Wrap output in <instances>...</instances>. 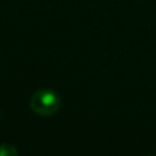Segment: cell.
I'll use <instances>...</instances> for the list:
<instances>
[{
  "instance_id": "1",
  "label": "cell",
  "mask_w": 156,
  "mask_h": 156,
  "mask_svg": "<svg viewBox=\"0 0 156 156\" xmlns=\"http://www.w3.org/2000/svg\"><path fill=\"white\" fill-rule=\"evenodd\" d=\"M62 105L61 96L50 88H43L38 90L32 94L30 97V109L41 117H50L55 115Z\"/></svg>"
},
{
  "instance_id": "2",
  "label": "cell",
  "mask_w": 156,
  "mask_h": 156,
  "mask_svg": "<svg viewBox=\"0 0 156 156\" xmlns=\"http://www.w3.org/2000/svg\"><path fill=\"white\" fill-rule=\"evenodd\" d=\"M0 156H18V150L15 146L3 143L0 144Z\"/></svg>"
}]
</instances>
